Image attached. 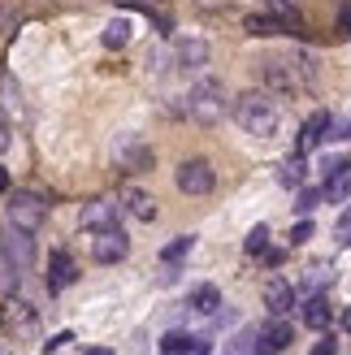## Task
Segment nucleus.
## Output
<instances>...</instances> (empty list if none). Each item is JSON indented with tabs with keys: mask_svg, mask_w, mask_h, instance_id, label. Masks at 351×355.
I'll list each match as a JSON object with an SVG mask.
<instances>
[{
	"mask_svg": "<svg viewBox=\"0 0 351 355\" xmlns=\"http://www.w3.org/2000/svg\"><path fill=\"white\" fill-rule=\"evenodd\" d=\"M291 343H295V329L282 321V316H277V321L265 329V351H260V355H277V351H286Z\"/></svg>",
	"mask_w": 351,
	"mask_h": 355,
	"instance_id": "obj_18",
	"label": "nucleus"
},
{
	"mask_svg": "<svg viewBox=\"0 0 351 355\" xmlns=\"http://www.w3.org/2000/svg\"><path fill=\"white\" fill-rule=\"evenodd\" d=\"M44 217H48V204H44V195H35V191H17V195H9V225H17V230H40L44 225Z\"/></svg>",
	"mask_w": 351,
	"mask_h": 355,
	"instance_id": "obj_5",
	"label": "nucleus"
},
{
	"mask_svg": "<svg viewBox=\"0 0 351 355\" xmlns=\"http://www.w3.org/2000/svg\"><path fill=\"white\" fill-rule=\"evenodd\" d=\"M339 31H343V35H347V40H351V5H347V9L339 13Z\"/></svg>",
	"mask_w": 351,
	"mask_h": 355,
	"instance_id": "obj_34",
	"label": "nucleus"
},
{
	"mask_svg": "<svg viewBox=\"0 0 351 355\" xmlns=\"http://www.w3.org/2000/svg\"><path fill=\"white\" fill-rule=\"evenodd\" d=\"M265 308L273 312V316H286L291 308H295V286L286 277H269L265 282Z\"/></svg>",
	"mask_w": 351,
	"mask_h": 355,
	"instance_id": "obj_14",
	"label": "nucleus"
},
{
	"mask_svg": "<svg viewBox=\"0 0 351 355\" xmlns=\"http://www.w3.org/2000/svg\"><path fill=\"white\" fill-rule=\"evenodd\" d=\"M121 212H130L135 221H156V200L148 191H139V187H121Z\"/></svg>",
	"mask_w": 351,
	"mask_h": 355,
	"instance_id": "obj_12",
	"label": "nucleus"
},
{
	"mask_svg": "<svg viewBox=\"0 0 351 355\" xmlns=\"http://www.w3.org/2000/svg\"><path fill=\"white\" fill-rule=\"evenodd\" d=\"M117 212H121V200H87L83 212H78V221L83 230H92V234H104V230H117Z\"/></svg>",
	"mask_w": 351,
	"mask_h": 355,
	"instance_id": "obj_7",
	"label": "nucleus"
},
{
	"mask_svg": "<svg viewBox=\"0 0 351 355\" xmlns=\"http://www.w3.org/2000/svg\"><path fill=\"white\" fill-rule=\"evenodd\" d=\"M243 247H248L252 256H265V252H269V225H256L252 234H248V243H243Z\"/></svg>",
	"mask_w": 351,
	"mask_h": 355,
	"instance_id": "obj_24",
	"label": "nucleus"
},
{
	"mask_svg": "<svg viewBox=\"0 0 351 355\" xmlns=\"http://www.w3.org/2000/svg\"><path fill=\"white\" fill-rule=\"evenodd\" d=\"M87 355H113L109 347H92V351H87Z\"/></svg>",
	"mask_w": 351,
	"mask_h": 355,
	"instance_id": "obj_37",
	"label": "nucleus"
},
{
	"mask_svg": "<svg viewBox=\"0 0 351 355\" xmlns=\"http://www.w3.org/2000/svg\"><path fill=\"white\" fill-rule=\"evenodd\" d=\"M256 74L273 96H300V92H308V87L317 83V57H308V52L265 57V61H256Z\"/></svg>",
	"mask_w": 351,
	"mask_h": 355,
	"instance_id": "obj_1",
	"label": "nucleus"
},
{
	"mask_svg": "<svg viewBox=\"0 0 351 355\" xmlns=\"http://www.w3.org/2000/svg\"><path fill=\"white\" fill-rule=\"evenodd\" d=\"M325 282H329L325 264H312V269H308V286H325Z\"/></svg>",
	"mask_w": 351,
	"mask_h": 355,
	"instance_id": "obj_31",
	"label": "nucleus"
},
{
	"mask_svg": "<svg viewBox=\"0 0 351 355\" xmlns=\"http://www.w3.org/2000/svg\"><path fill=\"white\" fill-rule=\"evenodd\" d=\"M347 247H351V243H347Z\"/></svg>",
	"mask_w": 351,
	"mask_h": 355,
	"instance_id": "obj_39",
	"label": "nucleus"
},
{
	"mask_svg": "<svg viewBox=\"0 0 351 355\" xmlns=\"http://www.w3.org/2000/svg\"><path fill=\"white\" fill-rule=\"evenodd\" d=\"M65 343H74V334H69V329H61V334H57V338H52V343H44V351L52 355V351H61Z\"/></svg>",
	"mask_w": 351,
	"mask_h": 355,
	"instance_id": "obj_32",
	"label": "nucleus"
},
{
	"mask_svg": "<svg viewBox=\"0 0 351 355\" xmlns=\"http://www.w3.org/2000/svg\"><path fill=\"white\" fill-rule=\"evenodd\" d=\"M325 200L329 204H343L347 195H351V161H329L325 165Z\"/></svg>",
	"mask_w": 351,
	"mask_h": 355,
	"instance_id": "obj_10",
	"label": "nucleus"
},
{
	"mask_svg": "<svg viewBox=\"0 0 351 355\" xmlns=\"http://www.w3.org/2000/svg\"><path fill=\"white\" fill-rule=\"evenodd\" d=\"M329 316H334V312H329V299L325 295H312L308 304H304V325L308 329H321L325 334L329 329Z\"/></svg>",
	"mask_w": 351,
	"mask_h": 355,
	"instance_id": "obj_17",
	"label": "nucleus"
},
{
	"mask_svg": "<svg viewBox=\"0 0 351 355\" xmlns=\"http://www.w3.org/2000/svg\"><path fill=\"white\" fill-rule=\"evenodd\" d=\"M343 329H347V334H351V308H347V312H343Z\"/></svg>",
	"mask_w": 351,
	"mask_h": 355,
	"instance_id": "obj_38",
	"label": "nucleus"
},
{
	"mask_svg": "<svg viewBox=\"0 0 351 355\" xmlns=\"http://www.w3.org/2000/svg\"><path fill=\"white\" fill-rule=\"evenodd\" d=\"M187 343H191L187 334H178V329H169L165 338H161V351H165V355H182V351H187Z\"/></svg>",
	"mask_w": 351,
	"mask_h": 355,
	"instance_id": "obj_25",
	"label": "nucleus"
},
{
	"mask_svg": "<svg viewBox=\"0 0 351 355\" xmlns=\"http://www.w3.org/2000/svg\"><path fill=\"white\" fill-rule=\"evenodd\" d=\"M312 355H339V343H334V334H325V338L312 347Z\"/></svg>",
	"mask_w": 351,
	"mask_h": 355,
	"instance_id": "obj_30",
	"label": "nucleus"
},
{
	"mask_svg": "<svg viewBox=\"0 0 351 355\" xmlns=\"http://www.w3.org/2000/svg\"><path fill=\"white\" fill-rule=\"evenodd\" d=\"M126 252H130V239L121 234V230H104V234H96V243H92V256H96L100 264L126 260Z\"/></svg>",
	"mask_w": 351,
	"mask_h": 355,
	"instance_id": "obj_8",
	"label": "nucleus"
},
{
	"mask_svg": "<svg viewBox=\"0 0 351 355\" xmlns=\"http://www.w3.org/2000/svg\"><path fill=\"white\" fill-rule=\"evenodd\" d=\"M0 96H5V104H9V109H17V87H13V74H5V78H0Z\"/></svg>",
	"mask_w": 351,
	"mask_h": 355,
	"instance_id": "obj_28",
	"label": "nucleus"
},
{
	"mask_svg": "<svg viewBox=\"0 0 351 355\" xmlns=\"http://www.w3.org/2000/svg\"><path fill=\"white\" fill-rule=\"evenodd\" d=\"M5 152H9V126L0 121V156H5Z\"/></svg>",
	"mask_w": 351,
	"mask_h": 355,
	"instance_id": "obj_35",
	"label": "nucleus"
},
{
	"mask_svg": "<svg viewBox=\"0 0 351 355\" xmlns=\"http://www.w3.org/2000/svg\"><path fill=\"white\" fill-rule=\"evenodd\" d=\"M74 282H78L74 256H69V252H52V260H48V291L57 295V291H65V286H74Z\"/></svg>",
	"mask_w": 351,
	"mask_h": 355,
	"instance_id": "obj_11",
	"label": "nucleus"
},
{
	"mask_svg": "<svg viewBox=\"0 0 351 355\" xmlns=\"http://www.w3.org/2000/svg\"><path fill=\"white\" fill-rule=\"evenodd\" d=\"M277 178H282V187H304V178H308V165H304V152H295V156H286V161L277 165Z\"/></svg>",
	"mask_w": 351,
	"mask_h": 355,
	"instance_id": "obj_20",
	"label": "nucleus"
},
{
	"mask_svg": "<svg viewBox=\"0 0 351 355\" xmlns=\"http://www.w3.org/2000/svg\"><path fill=\"white\" fill-rule=\"evenodd\" d=\"M191 247H196V239H191V234H178V239H173L165 252H161V264H178L182 256H191Z\"/></svg>",
	"mask_w": 351,
	"mask_h": 355,
	"instance_id": "obj_22",
	"label": "nucleus"
},
{
	"mask_svg": "<svg viewBox=\"0 0 351 355\" xmlns=\"http://www.w3.org/2000/svg\"><path fill=\"white\" fill-rule=\"evenodd\" d=\"M325 200V191H312V187H300V200H295V212H300V217H308L312 208H317Z\"/></svg>",
	"mask_w": 351,
	"mask_h": 355,
	"instance_id": "obj_23",
	"label": "nucleus"
},
{
	"mask_svg": "<svg viewBox=\"0 0 351 355\" xmlns=\"http://www.w3.org/2000/svg\"><path fill=\"white\" fill-rule=\"evenodd\" d=\"M113 165L121 173H148L156 165V152L148 148V139H139V135H117L113 139Z\"/></svg>",
	"mask_w": 351,
	"mask_h": 355,
	"instance_id": "obj_4",
	"label": "nucleus"
},
{
	"mask_svg": "<svg viewBox=\"0 0 351 355\" xmlns=\"http://www.w3.org/2000/svg\"><path fill=\"white\" fill-rule=\"evenodd\" d=\"M329 126H334V117H329L325 109H317V113H312L308 121H304V126H300V139H295V152H312V148H317L321 144V139H329Z\"/></svg>",
	"mask_w": 351,
	"mask_h": 355,
	"instance_id": "obj_9",
	"label": "nucleus"
},
{
	"mask_svg": "<svg viewBox=\"0 0 351 355\" xmlns=\"http://www.w3.org/2000/svg\"><path fill=\"white\" fill-rule=\"evenodd\" d=\"M187 308L200 312V316H217V308H221V291H217V286H196V291H191V299H187Z\"/></svg>",
	"mask_w": 351,
	"mask_h": 355,
	"instance_id": "obj_16",
	"label": "nucleus"
},
{
	"mask_svg": "<svg viewBox=\"0 0 351 355\" xmlns=\"http://www.w3.org/2000/svg\"><path fill=\"white\" fill-rule=\"evenodd\" d=\"M187 113H191V121H200V126L221 121V113H225V87L217 78L196 83V87H191V96H187Z\"/></svg>",
	"mask_w": 351,
	"mask_h": 355,
	"instance_id": "obj_3",
	"label": "nucleus"
},
{
	"mask_svg": "<svg viewBox=\"0 0 351 355\" xmlns=\"http://www.w3.org/2000/svg\"><path fill=\"white\" fill-rule=\"evenodd\" d=\"M265 5H269L277 17H300V9H295V0H265Z\"/></svg>",
	"mask_w": 351,
	"mask_h": 355,
	"instance_id": "obj_27",
	"label": "nucleus"
},
{
	"mask_svg": "<svg viewBox=\"0 0 351 355\" xmlns=\"http://www.w3.org/2000/svg\"><path fill=\"white\" fill-rule=\"evenodd\" d=\"M173 65H182V69H200V65H208V44H204V40H191V35L173 40Z\"/></svg>",
	"mask_w": 351,
	"mask_h": 355,
	"instance_id": "obj_13",
	"label": "nucleus"
},
{
	"mask_svg": "<svg viewBox=\"0 0 351 355\" xmlns=\"http://www.w3.org/2000/svg\"><path fill=\"white\" fill-rule=\"evenodd\" d=\"M173 182H178V191L182 195H208L213 191V182H217V173H213V165L208 161H182L178 165V173H173Z\"/></svg>",
	"mask_w": 351,
	"mask_h": 355,
	"instance_id": "obj_6",
	"label": "nucleus"
},
{
	"mask_svg": "<svg viewBox=\"0 0 351 355\" xmlns=\"http://www.w3.org/2000/svg\"><path fill=\"white\" fill-rule=\"evenodd\" d=\"M334 234H339L343 243H351V212H343V221H339V230H334Z\"/></svg>",
	"mask_w": 351,
	"mask_h": 355,
	"instance_id": "obj_33",
	"label": "nucleus"
},
{
	"mask_svg": "<svg viewBox=\"0 0 351 355\" xmlns=\"http://www.w3.org/2000/svg\"><path fill=\"white\" fill-rule=\"evenodd\" d=\"M17 286H22V264H17V260L5 252V247H0V291L13 295Z\"/></svg>",
	"mask_w": 351,
	"mask_h": 355,
	"instance_id": "obj_19",
	"label": "nucleus"
},
{
	"mask_svg": "<svg viewBox=\"0 0 351 355\" xmlns=\"http://www.w3.org/2000/svg\"><path fill=\"white\" fill-rule=\"evenodd\" d=\"M100 44H104V48H126V44H130V22H126V17H113V22L104 26Z\"/></svg>",
	"mask_w": 351,
	"mask_h": 355,
	"instance_id": "obj_21",
	"label": "nucleus"
},
{
	"mask_svg": "<svg viewBox=\"0 0 351 355\" xmlns=\"http://www.w3.org/2000/svg\"><path fill=\"white\" fill-rule=\"evenodd\" d=\"M308 239H312V221H308V217H300V221L291 225V243L300 247V243H308Z\"/></svg>",
	"mask_w": 351,
	"mask_h": 355,
	"instance_id": "obj_26",
	"label": "nucleus"
},
{
	"mask_svg": "<svg viewBox=\"0 0 351 355\" xmlns=\"http://www.w3.org/2000/svg\"><path fill=\"white\" fill-rule=\"evenodd\" d=\"M0 191H9V169L0 165Z\"/></svg>",
	"mask_w": 351,
	"mask_h": 355,
	"instance_id": "obj_36",
	"label": "nucleus"
},
{
	"mask_svg": "<svg viewBox=\"0 0 351 355\" xmlns=\"http://www.w3.org/2000/svg\"><path fill=\"white\" fill-rule=\"evenodd\" d=\"M182 355H213V343H208V338H191Z\"/></svg>",
	"mask_w": 351,
	"mask_h": 355,
	"instance_id": "obj_29",
	"label": "nucleus"
},
{
	"mask_svg": "<svg viewBox=\"0 0 351 355\" xmlns=\"http://www.w3.org/2000/svg\"><path fill=\"white\" fill-rule=\"evenodd\" d=\"M234 121L252 139H273L277 126H282V109H277V100L269 92H248L234 100Z\"/></svg>",
	"mask_w": 351,
	"mask_h": 355,
	"instance_id": "obj_2",
	"label": "nucleus"
},
{
	"mask_svg": "<svg viewBox=\"0 0 351 355\" xmlns=\"http://www.w3.org/2000/svg\"><path fill=\"white\" fill-rule=\"evenodd\" d=\"M0 247H5V252H9L17 264H22V269H26V264L35 260V243H31V230H17V225H9V234L0 239Z\"/></svg>",
	"mask_w": 351,
	"mask_h": 355,
	"instance_id": "obj_15",
	"label": "nucleus"
}]
</instances>
